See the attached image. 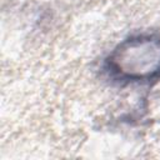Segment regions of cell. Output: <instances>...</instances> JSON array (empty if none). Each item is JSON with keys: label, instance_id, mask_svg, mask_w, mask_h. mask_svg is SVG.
Wrapping results in <instances>:
<instances>
[{"label": "cell", "instance_id": "cell-1", "mask_svg": "<svg viewBox=\"0 0 160 160\" xmlns=\"http://www.w3.org/2000/svg\"><path fill=\"white\" fill-rule=\"evenodd\" d=\"M108 70L120 81H138L160 70V38L139 35L121 42L106 60Z\"/></svg>", "mask_w": 160, "mask_h": 160}, {"label": "cell", "instance_id": "cell-2", "mask_svg": "<svg viewBox=\"0 0 160 160\" xmlns=\"http://www.w3.org/2000/svg\"><path fill=\"white\" fill-rule=\"evenodd\" d=\"M154 90H156V91L152 92V95H151V98L149 100V104L151 105V108H154L152 109L154 112L158 114V111H160V82H159L158 88L154 89Z\"/></svg>", "mask_w": 160, "mask_h": 160}]
</instances>
